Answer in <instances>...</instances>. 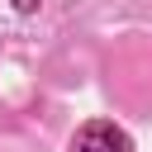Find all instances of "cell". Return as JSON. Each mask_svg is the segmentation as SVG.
<instances>
[{
	"instance_id": "2",
	"label": "cell",
	"mask_w": 152,
	"mask_h": 152,
	"mask_svg": "<svg viewBox=\"0 0 152 152\" xmlns=\"http://www.w3.org/2000/svg\"><path fill=\"white\" fill-rule=\"evenodd\" d=\"M38 5H43V0H14V10H19V14H33Z\"/></svg>"
},
{
	"instance_id": "1",
	"label": "cell",
	"mask_w": 152,
	"mask_h": 152,
	"mask_svg": "<svg viewBox=\"0 0 152 152\" xmlns=\"http://www.w3.org/2000/svg\"><path fill=\"white\" fill-rule=\"evenodd\" d=\"M71 152H133V142H128V133H124L119 124L90 119V124L71 138Z\"/></svg>"
}]
</instances>
